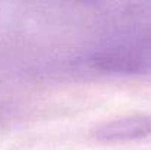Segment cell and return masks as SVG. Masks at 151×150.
Returning a JSON list of instances; mask_svg holds the SVG:
<instances>
[{"mask_svg": "<svg viewBox=\"0 0 151 150\" xmlns=\"http://www.w3.org/2000/svg\"><path fill=\"white\" fill-rule=\"evenodd\" d=\"M96 137L103 141H132L151 137V115H135L110 121L96 130Z\"/></svg>", "mask_w": 151, "mask_h": 150, "instance_id": "1", "label": "cell"}]
</instances>
